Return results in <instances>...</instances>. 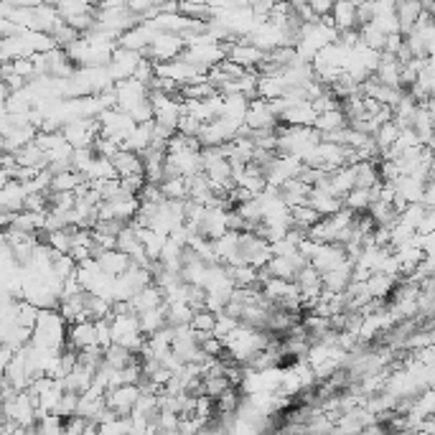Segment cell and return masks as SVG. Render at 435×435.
<instances>
[{
  "mask_svg": "<svg viewBox=\"0 0 435 435\" xmlns=\"http://www.w3.org/2000/svg\"><path fill=\"white\" fill-rule=\"evenodd\" d=\"M26 186L21 181H10L0 191V209L3 214H24L26 212Z\"/></svg>",
  "mask_w": 435,
  "mask_h": 435,
  "instance_id": "obj_9",
  "label": "cell"
},
{
  "mask_svg": "<svg viewBox=\"0 0 435 435\" xmlns=\"http://www.w3.org/2000/svg\"><path fill=\"white\" fill-rule=\"evenodd\" d=\"M423 18V3H397V24H400V33L410 36L415 31L418 21Z\"/></svg>",
  "mask_w": 435,
  "mask_h": 435,
  "instance_id": "obj_15",
  "label": "cell"
},
{
  "mask_svg": "<svg viewBox=\"0 0 435 435\" xmlns=\"http://www.w3.org/2000/svg\"><path fill=\"white\" fill-rule=\"evenodd\" d=\"M277 125H280V118L270 110L268 100H254V102H250V110H247V118H245V127H250L252 133H260V130L275 133Z\"/></svg>",
  "mask_w": 435,
  "mask_h": 435,
  "instance_id": "obj_3",
  "label": "cell"
},
{
  "mask_svg": "<svg viewBox=\"0 0 435 435\" xmlns=\"http://www.w3.org/2000/svg\"><path fill=\"white\" fill-rule=\"evenodd\" d=\"M230 234V212L227 209H206L204 219L198 224V237L209 242H219Z\"/></svg>",
  "mask_w": 435,
  "mask_h": 435,
  "instance_id": "obj_4",
  "label": "cell"
},
{
  "mask_svg": "<svg viewBox=\"0 0 435 435\" xmlns=\"http://www.w3.org/2000/svg\"><path fill=\"white\" fill-rule=\"evenodd\" d=\"M100 130H102V138H110V140H115L122 148L127 142V138L135 133V127H138V122H135L127 112L122 110H107L100 115Z\"/></svg>",
  "mask_w": 435,
  "mask_h": 435,
  "instance_id": "obj_1",
  "label": "cell"
},
{
  "mask_svg": "<svg viewBox=\"0 0 435 435\" xmlns=\"http://www.w3.org/2000/svg\"><path fill=\"white\" fill-rule=\"evenodd\" d=\"M331 18L339 33L356 31V3H336Z\"/></svg>",
  "mask_w": 435,
  "mask_h": 435,
  "instance_id": "obj_18",
  "label": "cell"
},
{
  "mask_svg": "<svg viewBox=\"0 0 435 435\" xmlns=\"http://www.w3.org/2000/svg\"><path fill=\"white\" fill-rule=\"evenodd\" d=\"M372 204H374L372 189H354L344 198V209H349V212L354 214H367Z\"/></svg>",
  "mask_w": 435,
  "mask_h": 435,
  "instance_id": "obj_24",
  "label": "cell"
},
{
  "mask_svg": "<svg viewBox=\"0 0 435 435\" xmlns=\"http://www.w3.org/2000/svg\"><path fill=\"white\" fill-rule=\"evenodd\" d=\"M115 92H118V110L127 112V115L135 107H140L145 100H151V89L145 87V84H140L138 80L120 82V84H115Z\"/></svg>",
  "mask_w": 435,
  "mask_h": 435,
  "instance_id": "obj_6",
  "label": "cell"
},
{
  "mask_svg": "<svg viewBox=\"0 0 435 435\" xmlns=\"http://www.w3.org/2000/svg\"><path fill=\"white\" fill-rule=\"evenodd\" d=\"M166 308L168 306H160V308L156 311H148V313H142L140 318V331L145 339H151V336H156L158 331H163L168 326V316H166Z\"/></svg>",
  "mask_w": 435,
  "mask_h": 435,
  "instance_id": "obj_19",
  "label": "cell"
},
{
  "mask_svg": "<svg viewBox=\"0 0 435 435\" xmlns=\"http://www.w3.org/2000/svg\"><path fill=\"white\" fill-rule=\"evenodd\" d=\"M201 130H204V122H198V120L191 118V115H183L181 122H178V133L186 135V138H196L198 140Z\"/></svg>",
  "mask_w": 435,
  "mask_h": 435,
  "instance_id": "obj_29",
  "label": "cell"
},
{
  "mask_svg": "<svg viewBox=\"0 0 435 435\" xmlns=\"http://www.w3.org/2000/svg\"><path fill=\"white\" fill-rule=\"evenodd\" d=\"M130 306H133L135 316H142V313H148V311H156L160 308V306H166V295H163V290H160L158 285H148L140 295H135L133 301H130Z\"/></svg>",
  "mask_w": 435,
  "mask_h": 435,
  "instance_id": "obj_11",
  "label": "cell"
},
{
  "mask_svg": "<svg viewBox=\"0 0 435 435\" xmlns=\"http://www.w3.org/2000/svg\"><path fill=\"white\" fill-rule=\"evenodd\" d=\"M316 120H318V112L313 110V104L311 102H301V104H295V107H290V110L283 115V125L288 127H313L316 125Z\"/></svg>",
  "mask_w": 435,
  "mask_h": 435,
  "instance_id": "obj_13",
  "label": "cell"
},
{
  "mask_svg": "<svg viewBox=\"0 0 435 435\" xmlns=\"http://www.w3.org/2000/svg\"><path fill=\"white\" fill-rule=\"evenodd\" d=\"M33 142L48 156V153H54L56 148H62L64 142H66V138H64V133H39V138Z\"/></svg>",
  "mask_w": 435,
  "mask_h": 435,
  "instance_id": "obj_27",
  "label": "cell"
},
{
  "mask_svg": "<svg viewBox=\"0 0 435 435\" xmlns=\"http://www.w3.org/2000/svg\"><path fill=\"white\" fill-rule=\"evenodd\" d=\"M204 385H206V397H212L214 402H216L219 397H224L232 387H234V385H232L227 377H209V380H204Z\"/></svg>",
  "mask_w": 435,
  "mask_h": 435,
  "instance_id": "obj_26",
  "label": "cell"
},
{
  "mask_svg": "<svg viewBox=\"0 0 435 435\" xmlns=\"http://www.w3.org/2000/svg\"><path fill=\"white\" fill-rule=\"evenodd\" d=\"M262 51L260 48H254L252 44H232V48H230V62H234V64H239L242 69H247V71H254V66L262 62Z\"/></svg>",
  "mask_w": 435,
  "mask_h": 435,
  "instance_id": "obj_14",
  "label": "cell"
},
{
  "mask_svg": "<svg viewBox=\"0 0 435 435\" xmlns=\"http://www.w3.org/2000/svg\"><path fill=\"white\" fill-rule=\"evenodd\" d=\"M66 346L74 351H84V349L97 346V326L95 321H80V324L69 326V341Z\"/></svg>",
  "mask_w": 435,
  "mask_h": 435,
  "instance_id": "obj_10",
  "label": "cell"
},
{
  "mask_svg": "<svg viewBox=\"0 0 435 435\" xmlns=\"http://www.w3.org/2000/svg\"><path fill=\"white\" fill-rule=\"evenodd\" d=\"M140 62H142V56L138 54V51H127V48H122V46L115 48L112 62H110V66H107L112 74V80H115V84L133 80L138 66H140Z\"/></svg>",
  "mask_w": 435,
  "mask_h": 435,
  "instance_id": "obj_5",
  "label": "cell"
},
{
  "mask_svg": "<svg viewBox=\"0 0 435 435\" xmlns=\"http://www.w3.org/2000/svg\"><path fill=\"white\" fill-rule=\"evenodd\" d=\"M36 427L41 435H64V418L62 415H44Z\"/></svg>",
  "mask_w": 435,
  "mask_h": 435,
  "instance_id": "obj_28",
  "label": "cell"
},
{
  "mask_svg": "<svg viewBox=\"0 0 435 435\" xmlns=\"http://www.w3.org/2000/svg\"><path fill=\"white\" fill-rule=\"evenodd\" d=\"M333 6H336V3H331V0H316V3H311V10H313L318 18H328L333 13Z\"/></svg>",
  "mask_w": 435,
  "mask_h": 435,
  "instance_id": "obj_30",
  "label": "cell"
},
{
  "mask_svg": "<svg viewBox=\"0 0 435 435\" xmlns=\"http://www.w3.org/2000/svg\"><path fill=\"white\" fill-rule=\"evenodd\" d=\"M112 166L118 171L120 178H130V176H145V163L138 153L133 151H120L115 158H112Z\"/></svg>",
  "mask_w": 435,
  "mask_h": 435,
  "instance_id": "obj_12",
  "label": "cell"
},
{
  "mask_svg": "<svg viewBox=\"0 0 435 435\" xmlns=\"http://www.w3.org/2000/svg\"><path fill=\"white\" fill-rule=\"evenodd\" d=\"M97 262H100V268H102L110 277L125 275L127 270L133 268L130 257H127L125 252H120V250H112V252H102V257H100Z\"/></svg>",
  "mask_w": 435,
  "mask_h": 435,
  "instance_id": "obj_17",
  "label": "cell"
},
{
  "mask_svg": "<svg viewBox=\"0 0 435 435\" xmlns=\"http://www.w3.org/2000/svg\"><path fill=\"white\" fill-rule=\"evenodd\" d=\"M216 313H212V311H198L196 316H194V321H191V328L196 333H206V336H214V328H216Z\"/></svg>",
  "mask_w": 435,
  "mask_h": 435,
  "instance_id": "obj_25",
  "label": "cell"
},
{
  "mask_svg": "<svg viewBox=\"0 0 435 435\" xmlns=\"http://www.w3.org/2000/svg\"><path fill=\"white\" fill-rule=\"evenodd\" d=\"M62 133L71 148L80 151V148H95L102 130H100V120H74V122L64 127Z\"/></svg>",
  "mask_w": 435,
  "mask_h": 435,
  "instance_id": "obj_2",
  "label": "cell"
},
{
  "mask_svg": "<svg viewBox=\"0 0 435 435\" xmlns=\"http://www.w3.org/2000/svg\"><path fill=\"white\" fill-rule=\"evenodd\" d=\"M321 135H328V133H336V130H344L349 127V120L344 115V110H333V112H324V115H318L316 125H313Z\"/></svg>",
  "mask_w": 435,
  "mask_h": 435,
  "instance_id": "obj_22",
  "label": "cell"
},
{
  "mask_svg": "<svg viewBox=\"0 0 435 435\" xmlns=\"http://www.w3.org/2000/svg\"><path fill=\"white\" fill-rule=\"evenodd\" d=\"M84 176H87L89 181H115V178H120L118 171H115V166H112V160L110 158H100V156L89 163V168L84 171Z\"/></svg>",
  "mask_w": 435,
  "mask_h": 435,
  "instance_id": "obj_23",
  "label": "cell"
},
{
  "mask_svg": "<svg viewBox=\"0 0 435 435\" xmlns=\"http://www.w3.org/2000/svg\"><path fill=\"white\" fill-rule=\"evenodd\" d=\"M257 92H260V100H280V97L288 95V84H285L283 74L280 77H260V84H257Z\"/></svg>",
  "mask_w": 435,
  "mask_h": 435,
  "instance_id": "obj_20",
  "label": "cell"
},
{
  "mask_svg": "<svg viewBox=\"0 0 435 435\" xmlns=\"http://www.w3.org/2000/svg\"><path fill=\"white\" fill-rule=\"evenodd\" d=\"M308 206H313L321 216H333V214H339L341 209H344V201L341 198H336V196H331L328 191H324V189H313V194H311V198H308Z\"/></svg>",
  "mask_w": 435,
  "mask_h": 435,
  "instance_id": "obj_16",
  "label": "cell"
},
{
  "mask_svg": "<svg viewBox=\"0 0 435 435\" xmlns=\"http://www.w3.org/2000/svg\"><path fill=\"white\" fill-rule=\"evenodd\" d=\"M166 316H168V326L171 328H181V326H191L196 311L191 308L189 303H166Z\"/></svg>",
  "mask_w": 435,
  "mask_h": 435,
  "instance_id": "obj_21",
  "label": "cell"
},
{
  "mask_svg": "<svg viewBox=\"0 0 435 435\" xmlns=\"http://www.w3.org/2000/svg\"><path fill=\"white\" fill-rule=\"evenodd\" d=\"M346 247L344 245H321L318 247V252L316 257L311 260V265L321 272V277L326 275V272H331V270L341 268L344 262H346Z\"/></svg>",
  "mask_w": 435,
  "mask_h": 435,
  "instance_id": "obj_8",
  "label": "cell"
},
{
  "mask_svg": "<svg viewBox=\"0 0 435 435\" xmlns=\"http://www.w3.org/2000/svg\"><path fill=\"white\" fill-rule=\"evenodd\" d=\"M138 400H140V387H135V385L107 389V395H104L107 407H112V410L118 412V418H130Z\"/></svg>",
  "mask_w": 435,
  "mask_h": 435,
  "instance_id": "obj_7",
  "label": "cell"
}]
</instances>
